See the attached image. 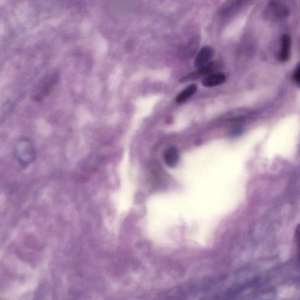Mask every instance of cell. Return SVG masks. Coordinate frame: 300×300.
I'll return each instance as SVG.
<instances>
[{
    "label": "cell",
    "instance_id": "cell-9",
    "mask_svg": "<svg viewBox=\"0 0 300 300\" xmlns=\"http://www.w3.org/2000/svg\"><path fill=\"white\" fill-rule=\"evenodd\" d=\"M213 67H214L213 63H209V64H207V65H205L203 66V67L199 69L197 72L195 73L194 75L196 76L208 75L213 71Z\"/></svg>",
    "mask_w": 300,
    "mask_h": 300
},
{
    "label": "cell",
    "instance_id": "cell-7",
    "mask_svg": "<svg viewBox=\"0 0 300 300\" xmlns=\"http://www.w3.org/2000/svg\"><path fill=\"white\" fill-rule=\"evenodd\" d=\"M197 90V86L195 84L188 86L181 92L176 97V102L179 103L186 102L187 100L193 96Z\"/></svg>",
    "mask_w": 300,
    "mask_h": 300
},
{
    "label": "cell",
    "instance_id": "cell-1",
    "mask_svg": "<svg viewBox=\"0 0 300 300\" xmlns=\"http://www.w3.org/2000/svg\"><path fill=\"white\" fill-rule=\"evenodd\" d=\"M57 81L56 75H52L42 81L33 94V100L36 102H40L44 99L51 92Z\"/></svg>",
    "mask_w": 300,
    "mask_h": 300
},
{
    "label": "cell",
    "instance_id": "cell-2",
    "mask_svg": "<svg viewBox=\"0 0 300 300\" xmlns=\"http://www.w3.org/2000/svg\"><path fill=\"white\" fill-rule=\"evenodd\" d=\"M213 54H214V51L211 47H205L201 49V51L199 52L196 58H195V67L200 68L208 64V62L211 60Z\"/></svg>",
    "mask_w": 300,
    "mask_h": 300
},
{
    "label": "cell",
    "instance_id": "cell-6",
    "mask_svg": "<svg viewBox=\"0 0 300 300\" xmlns=\"http://www.w3.org/2000/svg\"><path fill=\"white\" fill-rule=\"evenodd\" d=\"M166 165L170 167H175L179 160V153L175 147L167 149L164 156Z\"/></svg>",
    "mask_w": 300,
    "mask_h": 300
},
{
    "label": "cell",
    "instance_id": "cell-10",
    "mask_svg": "<svg viewBox=\"0 0 300 300\" xmlns=\"http://www.w3.org/2000/svg\"><path fill=\"white\" fill-rule=\"evenodd\" d=\"M292 78L296 84L299 85L300 83V67L299 65L296 66L294 73H293Z\"/></svg>",
    "mask_w": 300,
    "mask_h": 300
},
{
    "label": "cell",
    "instance_id": "cell-8",
    "mask_svg": "<svg viewBox=\"0 0 300 300\" xmlns=\"http://www.w3.org/2000/svg\"><path fill=\"white\" fill-rule=\"evenodd\" d=\"M270 8L272 11L274 12V15L278 17V18H284V17L288 15V10L287 8L278 4L277 2H270Z\"/></svg>",
    "mask_w": 300,
    "mask_h": 300
},
{
    "label": "cell",
    "instance_id": "cell-4",
    "mask_svg": "<svg viewBox=\"0 0 300 300\" xmlns=\"http://www.w3.org/2000/svg\"><path fill=\"white\" fill-rule=\"evenodd\" d=\"M17 155H18L19 161L22 163L24 157H26L27 165H29L30 163L33 162L34 158L35 152L33 145L25 144L24 145H19L17 147Z\"/></svg>",
    "mask_w": 300,
    "mask_h": 300
},
{
    "label": "cell",
    "instance_id": "cell-3",
    "mask_svg": "<svg viewBox=\"0 0 300 300\" xmlns=\"http://www.w3.org/2000/svg\"><path fill=\"white\" fill-rule=\"evenodd\" d=\"M291 41L288 35L284 34L281 37V48L279 52L278 58L281 62H287L290 56Z\"/></svg>",
    "mask_w": 300,
    "mask_h": 300
},
{
    "label": "cell",
    "instance_id": "cell-5",
    "mask_svg": "<svg viewBox=\"0 0 300 300\" xmlns=\"http://www.w3.org/2000/svg\"><path fill=\"white\" fill-rule=\"evenodd\" d=\"M226 81V76L223 73H218L209 75L202 81V85L207 88H211L222 84Z\"/></svg>",
    "mask_w": 300,
    "mask_h": 300
}]
</instances>
